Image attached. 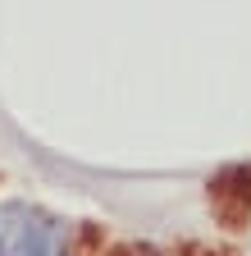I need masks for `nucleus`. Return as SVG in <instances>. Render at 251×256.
I'll list each match as a JSON object with an SVG mask.
<instances>
[{
  "mask_svg": "<svg viewBox=\"0 0 251 256\" xmlns=\"http://www.w3.org/2000/svg\"><path fill=\"white\" fill-rule=\"evenodd\" d=\"M69 242V224L41 206L9 202L0 206V256H59Z\"/></svg>",
  "mask_w": 251,
  "mask_h": 256,
  "instance_id": "1",
  "label": "nucleus"
}]
</instances>
